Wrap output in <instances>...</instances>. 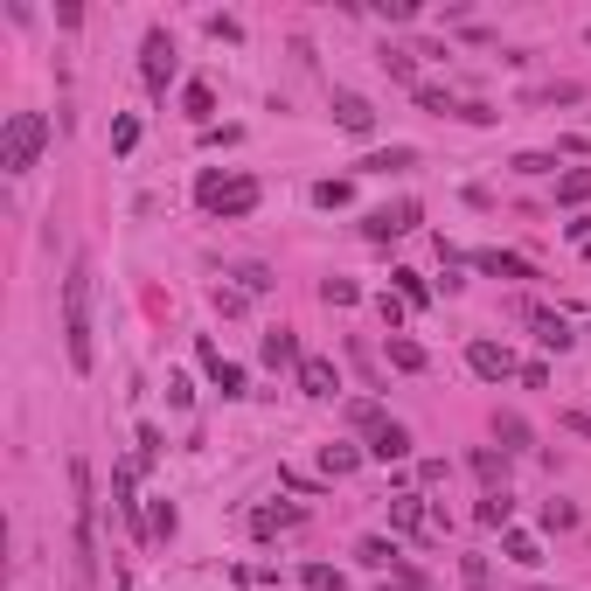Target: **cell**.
Segmentation results:
<instances>
[{
    "instance_id": "35",
    "label": "cell",
    "mask_w": 591,
    "mask_h": 591,
    "mask_svg": "<svg viewBox=\"0 0 591 591\" xmlns=\"http://www.w3.org/2000/svg\"><path fill=\"white\" fill-rule=\"evenodd\" d=\"M174 522H181V515H174V501H153L147 529H153V536H160V543H167V536H174Z\"/></svg>"
},
{
    "instance_id": "40",
    "label": "cell",
    "mask_w": 591,
    "mask_h": 591,
    "mask_svg": "<svg viewBox=\"0 0 591 591\" xmlns=\"http://www.w3.org/2000/svg\"><path fill=\"white\" fill-rule=\"evenodd\" d=\"M140 147V119H119V126H112V153H133Z\"/></svg>"
},
{
    "instance_id": "34",
    "label": "cell",
    "mask_w": 591,
    "mask_h": 591,
    "mask_svg": "<svg viewBox=\"0 0 591 591\" xmlns=\"http://www.w3.org/2000/svg\"><path fill=\"white\" fill-rule=\"evenodd\" d=\"M543 529H578V508L571 501H543Z\"/></svg>"
},
{
    "instance_id": "12",
    "label": "cell",
    "mask_w": 591,
    "mask_h": 591,
    "mask_svg": "<svg viewBox=\"0 0 591 591\" xmlns=\"http://www.w3.org/2000/svg\"><path fill=\"white\" fill-rule=\"evenodd\" d=\"M334 126H341V133H369V126H376V105H369L362 91H334Z\"/></svg>"
},
{
    "instance_id": "21",
    "label": "cell",
    "mask_w": 591,
    "mask_h": 591,
    "mask_svg": "<svg viewBox=\"0 0 591 591\" xmlns=\"http://www.w3.org/2000/svg\"><path fill=\"white\" fill-rule=\"evenodd\" d=\"M508 515H515V494H508V487H501V494H480V508H473L480 529H508Z\"/></svg>"
},
{
    "instance_id": "8",
    "label": "cell",
    "mask_w": 591,
    "mask_h": 591,
    "mask_svg": "<svg viewBox=\"0 0 591 591\" xmlns=\"http://www.w3.org/2000/svg\"><path fill=\"white\" fill-rule=\"evenodd\" d=\"M418 216H425L418 202H397V209H369V216H362V237H369V244H390V237L418 230Z\"/></svg>"
},
{
    "instance_id": "45",
    "label": "cell",
    "mask_w": 591,
    "mask_h": 591,
    "mask_svg": "<svg viewBox=\"0 0 591 591\" xmlns=\"http://www.w3.org/2000/svg\"><path fill=\"white\" fill-rule=\"evenodd\" d=\"M119 591H133V578H119Z\"/></svg>"
},
{
    "instance_id": "23",
    "label": "cell",
    "mask_w": 591,
    "mask_h": 591,
    "mask_svg": "<svg viewBox=\"0 0 591 591\" xmlns=\"http://www.w3.org/2000/svg\"><path fill=\"white\" fill-rule=\"evenodd\" d=\"M320 466H327V480H341V473H355V466H362V452H355L348 439H327V445H320Z\"/></svg>"
},
{
    "instance_id": "42",
    "label": "cell",
    "mask_w": 591,
    "mask_h": 591,
    "mask_svg": "<svg viewBox=\"0 0 591 591\" xmlns=\"http://www.w3.org/2000/svg\"><path fill=\"white\" fill-rule=\"evenodd\" d=\"M209 35H216V42H244V28H237L230 14H209Z\"/></svg>"
},
{
    "instance_id": "2",
    "label": "cell",
    "mask_w": 591,
    "mask_h": 591,
    "mask_svg": "<svg viewBox=\"0 0 591 591\" xmlns=\"http://www.w3.org/2000/svg\"><path fill=\"white\" fill-rule=\"evenodd\" d=\"M70 501H77V578H98V494H91V459H70Z\"/></svg>"
},
{
    "instance_id": "27",
    "label": "cell",
    "mask_w": 591,
    "mask_h": 591,
    "mask_svg": "<svg viewBox=\"0 0 591 591\" xmlns=\"http://www.w3.org/2000/svg\"><path fill=\"white\" fill-rule=\"evenodd\" d=\"M383 70H390L397 84H411V91H418V49H383Z\"/></svg>"
},
{
    "instance_id": "19",
    "label": "cell",
    "mask_w": 591,
    "mask_h": 591,
    "mask_svg": "<svg viewBox=\"0 0 591 591\" xmlns=\"http://www.w3.org/2000/svg\"><path fill=\"white\" fill-rule=\"evenodd\" d=\"M418 501H425V494H397V501H390V529H404V536H432Z\"/></svg>"
},
{
    "instance_id": "36",
    "label": "cell",
    "mask_w": 591,
    "mask_h": 591,
    "mask_svg": "<svg viewBox=\"0 0 591 591\" xmlns=\"http://www.w3.org/2000/svg\"><path fill=\"white\" fill-rule=\"evenodd\" d=\"M160 452H167V439H160V425H140V459H133V466H153Z\"/></svg>"
},
{
    "instance_id": "6",
    "label": "cell",
    "mask_w": 591,
    "mask_h": 591,
    "mask_svg": "<svg viewBox=\"0 0 591 591\" xmlns=\"http://www.w3.org/2000/svg\"><path fill=\"white\" fill-rule=\"evenodd\" d=\"M515 320H529V327H536V341H543L550 355H564V348L578 341V334H571V320H564V313H550V306H536V299H522V306H515Z\"/></svg>"
},
{
    "instance_id": "48",
    "label": "cell",
    "mask_w": 591,
    "mask_h": 591,
    "mask_svg": "<svg viewBox=\"0 0 591 591\" xmlns=\"http://www.w3.org/2000/svg\"><path fill=\"white\" fill-rule=\"evenodd\" d=\"M383 591H390V585H383ZM397 591H404V585H397Z\"/></svg>"
},
{
    "instance_id": "14",
    "label": "cell",
    "mask_w": 591,
    "mask_h": 591,
    "mask_svg": "<svg viewBox=\"0 0 591 591\" xmlns=\"http://www.w3.org/2000/svg\"><path fill=\"white\" fill-rule=\"evenodd\" d=\"M473 265H480L487 279H536V265H529V258H515V251H480Z\"/></svg>"
},
{
    "instance_id": "1",
    "label": "cell",
    "mask_w": 591,
    "mask_h": 591,
    "mask_svg": "<svg viewBox=\"0 0 591 591\" xmlns=\"http://www.w3.org/2000/svg\"><path fill=\"white\" fill-rule=\"evenodd\" d=\"M91 258H77L70 265V279H63V348H70V369L77 376H91V362H98V348H91Z\"/></svg>"
},
{
    "instance_id": "37",
    "label": "cell",
    "mask_w": 591,
    "mask_h": 591,
    "mask_svg": "<svg viewBox=\"0 0 591 591\" xmlns=\"http://www.w3.org/2000/svg\"><path fill=\"white\" fill-rule=\"evenodd\" d=\"M320 299L327 306H355V279H320Z\"/></svg>"
},
{
    "instance_id": "11",
    "label": "cell",
    "mask_w": 591,
    "mask_h": 591,
    "mask_svg": "<svg viewBox=\"0 0 591 591\" xmlns=\"http://www.w3.org/2000/svg\"><path fill=\"white\" fill-rule=\"evenodd\" d=\"M334 390H341V376H334V362H327V355H306V362H299V397H313V404H327Z\"/></svg>"
},
{
    "instance_id": "38",
    "label": "cell",
    "mask_w": 591,
    "mask_h": 591,
    "mask_svg": "<svg viewBox=\"0 0 591 591\" xmlns=\"http://www.w3.org/2000/svg\"><path fill=\"white\" fill-rule=\"evenodd\" d=\"M348 195H355V188H348V181H320V188H313V202H320V209H341V202H348Z\"/></svg>"
},
{
    "instance_id": "39",
    "label": "cell",
    "mask_w": 591,
    "mask_h": 591,
    "mask_svg": "<svg viewBox=\"0 0 591 591\" xmlns=\"http://www.w3.org/2000/svg\"><path fill=\"white\" fill-rule=\"evenodd\" d=\"M265 286H272L265 265H237V293H265Z\"/></svg>"
},
{
    "instance_id": "7",
    "label": "cell",
    "mask_w": 591,
    "mask_h": 591,
    "mask_svg": "<svg viewBox=\"0 0 591 591\" xmlns=\"http://www.w3.org/2000/svg\"><path fill=\"white\" fill-rule=\"evenodd\" d=\"M466 362H473V376H480V383H508V376H522V369H515V355H508L501 341H487V334H473V341H466Z\"/></svg>"
},
{
    "instance_id": "41",
    "label": "cell",
    "mask_w": 591,
    "mask_h": 591,
    "mask_svg": "<svg viewBox=\"0 0 591 591\" xmlns=\"http://www.w3.org/2000/svg\"><path fill=\"white\" fill-rule=\"evenodd\" d=\"M459 119H466V126H494L501 112H494V105H480V98H466V105H459Z\"/></svg>"
},
{
    "instance_id": "13",
    "label": "cell",
    "mask_w": 591,
    "mask_h": 591,
    "mask_svg": "<svg viewBox=\"0 0 591 591\" xmlns=\"http://www.w3.org/2000/svg\"><path fill=\"white\" fill-rule=\"evenodd\" d=\"M369 459H383V466H390V459H411V432L390 418L383 432H369Z\"/></svg>"
},
{
    "instance_id": "17",
    "label": "cell",
    "mask_w": 591,
    "mask_h": 591,
    "mask_svg": "<svg viewBox=\"0 0 591 591\" xmlns=\"http://www.w3.org/2000/svg\"><path fill=\"white\" fill-rule=\"evenodd\" d=\"M494 439H501V452L515 459V452H529V445H536V432H529V418H515V411H501V418H494Z\"/></svg>"
},
{
    "instance_id": "15",
    "label": "cell",
    "mask_w": 591,
    "mask_h": 591,
    "mask_svg": "<svg viewBox=\"0 0 591 591\" xmlns=\"http://www.w3.org/2000/svg\"><path fill=\"white\" fill-rule=\"evenodd\" d=\"M397 557H404V550H397L390 536H362V543H355V564H362V571H397Z\"/></svg>"
},
{
    "instance_id": "46",
    "label": "cell",
    "mask_w": 591,
    "mask_h": 591,
    "mask_svg": "<svg viewBox=\"0 0 591 591\" xmlns=\"http://www.w3.org/2000/svg\"><path fill=\"white\" fill-rule=\"evenodd\" d=\"M529 591H557V585H529Z\"/></svg>"
},
{
    "instance_id": "9",
    "label": "cell",
    "mask_w": 591,
    "mask_h": 591,
    "mask_svg": "<svg viewBox=\"0 0 591 591\" xmlns=\"http://www.w3.org/2000/svg\"><path fill=\"white\" fill-rule=\"evenodd\" d=\"M112 508H119V522L140 536V466H133V459L112 466Z\"/></svg>"
},
{
    "instance_id": "43",
    "label": "cell",
    "mask_w": 591,
    "mask_h": 591,
    "mask_svg": "<svg viewBox=\"0 0 591 591\" xmlns=\"http://www.w3.org/2000/svg\"><path fill=\"white\" fill-rule=\"evenodd\" d=\"M348 362H355V369H362V376H369V390H376V355H369V348H362V341H348Z\"/></svg>"
},
{
    "instance_id": "3",
    "label": "cell",
    "mask_w": 591,
    "mask_h": 591,
    "mask_svg": "<svg viewBox=\"0 0 591 591\" xmlns=\"http://www.w3.org/2000/svg\"><path fill=\"white\" fill-rule=\"evenodd\" d=\"M195 202H202L209 216H223V223H237V216H251V209H258V181H251V174H237V181H223V174L209 167V174L195 181Z\"/></svg>"
},
{
    "instance_id": "44",
    "label": "cell",
    "mask_w": 591,
    "mask_h": 591,
    "mask_svg": "<svg viewBox=\"0 0 591 591\" xmlns=\"http://www.w3.org/2000/svg\"><path fill=\"white\" fill-rule=\"evenodd\" d=\"M557 425H564V432H578V439H591V411H564Z\"/></svg>"
},
{
    "instance_id": "22",
    "label": "cell",
    "mask_w": 591,
    "mask_h": 591,
    "mask_svg": "<svg viewBox=\"0 0 591 591\" xmlns=\"http://www.w3.org/2000/svg\"><path fill=\"white\" fill-rule=\"evenodd\" d=\"M501 557H508V564H522V571H536V564H543L536 536H522V529H501Z\"/></svg>"
},
{
    "instance_id": "20",
    "label": "cell",
    "mask_w": 591,
    "mask_h": 591,
    "mask_svg": "<svg viewBox=\"0 0 591 591\" xmlns=\"http://www.w3.org/2000/svg\"><path fill=\"white\" fill-rule=\"evenodd\" d=\"M265 362H272V369H299V362H306L299 341H293V327H272V334H265Z\"/></svg>"
},
{
    "instance_id": "33",
    "label": "cell",
    "mask_w": 591,
    "mask_h": 591,
    "mask_svg": "<svg viewBox=\"0 0 591 591\" xmlns=\"http://www.w3.org/2000/svg\"><path fill=\"white\" fill-rule=\"evenodd\" d=\"M508 167H515V174H557V153H515Z\"/></svg>"
},
{
    "instance_id": "31",
    "label": "cell",
    "mask_w": 591,
    "mask_h": 591,
    "mask_svg": "<svg viewBox=\"0 0 591 591\" xmlns=\"http://www.w3.org/2000/svg\"><path fill=\"white\" fill-rule=\"evenodd\" d=\"M418 105H425V112H439V119H459V98L439 91V84H418Z\"/></svg>"
},
{
    "instance_id": "30",
    "label": "cell",
    "mask_w": 591,
    "mask_h": 591,
    "mask_svg": "<svg viewBox=\"0 0 591 591\" xmlns=\"http://www.w3.org/2000/svg\"><path fill=\"white\" fill-rule=\"evenodd\" d=\"M299 585H306V591H348V578H341L334 564H306V571H299Z\"/></svg>"
},
{
    "instance_id": "10",
    "label": "cell",
    "mask_w": 591,
    "mask_h": 591,
    "mask_svg": "<svg viewBox=\"0 0 591 591\" xmlns=\"http://www.w3.org/2000/svg\"><path fill=\"white\" fill-rule=\"evenodd\" d=\"M195 362L209 369V383H216L223 397H244V369H237V362H223V355H216V341H195Z\"/></svg>"
},
{
    "instance_id": "18",
    "label": "cell",
    "mask_w": 591,
    "mask_h": 591,
    "mask_svg": "<svg viewBox=\"0 0 591 591\" xmlns=\"http://www.w3.org/2000/svg\"><path fill=\"white\" fill-rule=\"evenodd\" d=\"M473 473L487 480V494H501V487H508V452H494V445H473Z\"/></svg>"
},
{
    "instance_id": "32",
    "label": "cell",
    "mask_w": 591,
    "mask_h": 591,
    "mask_svg": "<svg viewBox=\"0 0 591 591\" xmlns=\"http://www.w3.org/2000/svg\"><path fill=\"white\" fill-rule=\"evenodd\" d=\"M390 279H397V293L411 299V306H432V286H425L418 272H390Z\"/></svg>"
},
{
    "instance_id": "5",
    "label": "cell",
    "mask_w": 591,
    "mask_h": 591,
    "mask_svg": "<svg viewBox=\"0 0 591 591\" xmlns=\"http://www.w3.org/2000/svg\"><path fill=\"white\" fill-rule=\"evenodd\" d=\"M140 84H147L153 98H167V84H174V35L153 21L147 42H140Z\"/></svg>"
},
{
    "instance_id": "4",
    "label": "cell",
    "mask_w": 591,
    "mask_h": 591,
    "mask_svg": "<svg viewBox=\"0 0 591 591\" xmlns=\"http://www.w3.org/2000/svg\"><path fill=\"white\" fill-rule=\"evenodd\" d=\"M42 140H49V119H42V112H7L0 167H7V174H28V167L42 160Z\"/></svg>"
},
{
    "instance_id": "47",
    "label": "cell",
    "mask_w": 591,
    "mask_h": 591,
    "mask_svg": "<svg viewBox=\"0 0 591 591\" xmlns=\"http://www.w3.org/2000/svg\"><path fill=\"white\" fill-rule=\"evenodd\" d=\"M466 591H487V585H466Z\"/></svg>"
},
{
    "instance_id": "29",
    "label": "cell",
    "mask_w": 591,
    "mask_h": 591,
    "mask_svg": "<svg viewBox=\"0 0 591 591\" xmlns=\"http://www.w3.org/2000/svg\"><path fill=\"white\" fill-rule=\"evenodd\" d=\"M348 425H355V432H383L390 418H383V404H376V397H355V404H348Z\"/></svg>"
},
{
    "instance_id": "24",
    "label": "cell",
    "mask_w": 591,
    "mask_h": 591,
    "mask_svg": "<svg viewBox=\"0 0 591 591\" xmlns=\"http://www.w3.org/2000/svg\"><path fill=\"white\" fill-rule=\"evenodd\" d=\"M557 202H564V209L591 202V167H564V174H557Z\"/></svg>"
},
{
    "instance_id": "26",
    "label": "cell",
    "mask_w": 591,
    "mask_h": 591,
    "mask_svg": "<svg viewBox=\"0 0 591 591\" xmlns=\"http://www.w3.org/2000/svg\"><path fill=\"white\" fill-rule=\"evenodd\" d=\"M411 160H418L411 147H383V153H369V160H362V174H404Z\"/></svg>"
},
{
    "instance_id": "28",
    "label": "cell",
    "mask_w": 591,
    "mask_h": 591,
    "mask_svg": "<svg viewBox=\"0 0 591 591\" xmlns=\"http://www.w3.org/2000/svg\"><path fill=\"white\" fill-rule=\"evenodd\" d=\"M390 362H397L404 376H418V369H425V348H418L411 334H390Z\"/></svg>"
},
{
    "instance_id": "16",
    "label": "cell",
    "mask_w": 591,
    "mask_h": 591,
    "mask_svg": "<svg viewBox=\"0 0 591 591\" xmlns=\"http://www.w3.org/2000/svg\"><path fill=\"white\" fill-rule=\"evenodd\" d=\"M299 522H306V508L279 501V508H258V515H251V536H279V529H299Z\"/></svg>"
},
{
    "instance_id": "25",
    "label": "cell",
    "mask_w": 591,
    "mask_h": 591,
    "mask_svg": "<svg viewBox=\"0 0 591 591\" xmlns=\"http://www.w3.org/2000/svg\"><path fill=\"white\" fill-rule=\"evenodd\" d=\"M181 112L209 133V119H216V91H209V84H188V91H181Z\"/></svg>"
}]
</instances>
